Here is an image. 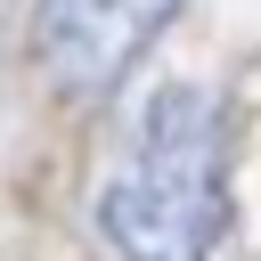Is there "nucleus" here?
I'll list each match as a JSON object with an SVG mask.
<instances>
[{
    "mask_svg": "<svg viewBox=\"0 0 261 261\" xmlns=\"http://www.w3.org/2000/svg\"><path fill=\"white\" fill-rule=\"evenodd\" d=\"M98 237L114 261H212L228 237V130L204 82H163L98 179Z\"/></svg>",
    "mask_w": 261,
    "mask_h": 261,
    "instance_id": "1",
    "label": "nucleus"
},
{
    "mask_svg": "<svg viewBox=\"0 0 261 261\" xmlns=\"http://www.w3.org/2000/svg\"><path fill=\"white\" fill-rule=\"evenodd\" d=\"M179 16V0H41L33 8V49L65 98H106L155 33Z\"/></svg>",
    "mask_w": 261,
    "mask_h": 261,
    "instance_id": "2",
    "label": "nucleus"
}]
</instances>
